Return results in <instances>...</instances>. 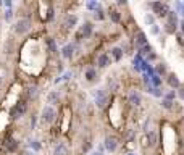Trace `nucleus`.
I'll use <instances>...</instances> for the list:
<instances>
[{
	"mask_svg": "<svg viewBox=\"0 0 184 155\" xmlns=\"http://www.w3.org/2000/svg\"><path fill=\"white\" fill-rule=\"evenodd\" d=\"M31 26H32V23H31L29 18H20L13 24V31L16 34H20V36H23V34H26V32L31 31Z\"/></svg>",
	"mask_w": 184,
	"mask_h": 155,
	"instance_id": "obj_1",
	"label": "nucleus"
},
{
	"mask_svg": "<svg viewBox=\"0 0 184 155\" xmlns=\"http://www.w3.org/2000/svg\"><path fill=\"white\" fill-rule=\"evenodd\" d=\"M55 118H57V112H55V108L53 107H44V110L41 113V121L45 123V124H50V123H53L55 121Z\"/></svg>",
	"mask_w": 184,
	"mask_h": 155,
	"instance_id": "obj_2",
	"label": "nucleus"
},
{
	"mask_svg": "<svg viewBox=\"0 0 184 155\" xmlns=\"http://www.w3.org/2000/svg\"><path fill=\"white\" fill-rule=\"evenodd\" d=\"M26 110H28V103L21 100V102H18V103H16V105H15L13 108H11L10 116L13 118V120H20V118L23 116V115L26 113Z\"/></svg>",
	"mask_w": 184,
	"mask_h": 155,
	"instance_id": "obj_3",
	"label": "nucleus"
},
{
	"mask_svg": "<svg viewBox=\"0 0 184 155\" xmlns=\"http://www.w3.org/2000/svg\"><path fill=\"white\" fill-rule=\"evenodd\" d=\"M149 7H150L155 13H157V16H160V18H165V16L168 15V11H170L168 5L162 3V2H150V3H149Z\"/></svg>",
	"mask_w": 184,
	"mask_h": 155,
	"instance_id": "obj_4",
	"label": "nucleus"
},
{
	"mask_svg": "<svg viewBox=\"0 0 184 155\" xmlns=\"http://www.w3.org/2000/svg\"><path fill=\"white\" fill-rule=\"evenodd\" d=\"M94 99H95V105L99 108H103L108 103V95L103 89H97L94 92Z\"/></svg>",
	"mask_w": 184,
	"mask_h": 155,
	"instance_id": "obj_5",
	"label": "nucleus"
},
{
	"mask_svg": "<svg viewBox=\"0 0 184 155\" xmlns=\"http://www.w3.org/2000/svg\"><path fill=\"white\" fill-rule=\"evenodd\" d=\"M166 18H168V23H166V31H168V32H175V29L178 28V15H176V11H168Z\"/></svg>",
	"mask_w": 184,
	"mask_h": 155,
	"instance_id": "obj_6",
	"label": "nucleus"
},
{
	"mask_svg": "<svg viewBox=\"0 0 184 155\" xmlns=\"http://www.w3.org/2000/svg\"><path fill=\"white\" fill-rule=\"evenodd\" d=\"M103 147H105L108 152H115V150H116V147H118L116 137H115V136H107L105 141H103Z\"/></svg>",
	"mask_w": 184,
	"mask_h": 155,
	"instance_id": "obj_7",
	"label": "nucleus"
},
{
	"mask_svg": "<svg viewBox=\"0 0 184 155\" xmlns=\"http://www.w3.org/2000/svg\"><path fill=\"white\" fill-rule=\"evenodd\" d=\"M76 24H78V16L76 15H66L65 18H63V26H65L66 29H73Z\"/></svg>",
	"mask_w": 184,
	"mask_h": 155,
	"instance_id": "obj_8",
	"label": "nucleus"
},
{
	"mask_svg": "<svg viewBox=\"0 0 184 155\" xmlns=\"http://www.w3.org/2000/svg\"><path fill=\"white\" fill-rule=\"evenodd\" d=\"M92 29H94V26L90 24V23H84L81 26V31H79L78 36L79 37H90L92 36Z\"/></svg>",
	"mask_w": 184,
	"mask_h": 155,
	"instance_id": "obj_9",
	"label": "nucleus"
},
{
	"mask_svg": "<svg viewBox=\"0 0 184 155\" xmlns=\"http://www.w3.org/2000/svg\"><path fill=\"white\" fill-rule=\"evenodd\" d=\"M61 55H63V58H66V60L73 58V55H74V44H66L65 47L61 49Z\"/></svg>",
	"mask_w": 184,
	"mask_h": 155,
	"instance_id": "obj_10",
	"label": "nucleus"
},
{
	"mask_svg": "<svg viewBox=\"0 0 184 155\" xmlns=\"http://www.w3.org/2000/svg\"><path fill=\"white\" fill-rule=\"evenodd\" d=\"M168 84H170L171 89H178L181 86V81H179V78H178L175 73H171L170 76H168Z\"/></svg>",
	"mask_w": 184,
	"mask_h": 155,
	"instance_id": "obj_11",
	"label": "nucleus"
},
{
	"mask_svg": "<svg viewBox=\"0 0 184 155\" xmlns=\"http://www.w3.org/2000/svg\"><path fill=\"white\" fill-rule=\"evenodd\" d=\"M134 41H136V45H139V47H144V45L149 44V42H147V36H145L142 31L136 34V39H134Z\"/></svg>",
	"mask_w": 184,
	"mask_h": 155,
	"instance_id": "obj_12",
	"label": "nucleus"
},
{
	"mask_svg": "<svg viewBox=\"0 0 184 155\" xmlns=\"http://www.w3.org/2000/svg\"><path fill=\"white\" fill-rule=\"evenodd\" d=\"M97 65H99L100 68H107L108 65H110V58H108L107 54H100L99 58H97Z\"/></svg>",
	"mask_w": 184,
	"mask_h": 155,
	"instance_id": "obj_13",
	"label": "nucleus"
},
{
	"mask_svg": "<svg viewBox=\"0 0 184 155\" xmlns=\"http://www.w3.org/2000/svg\"><path fill=\"white\" fill-rule=\"evenodd\" d=\"M53 155H70V150L65 144H58L53 149Z\"/></svg>",
	"mask_w": 184,
	"mask_h": 155,
	"instance_id": "obj_14",
	"label": "nucleus"
},
{
	"mask_svg": "<svg viewBox=\"0 0 184 155\" xmlns=\"http://www.w3.org/2000/svg\"><path fill=\"white\" fill-rule=\"evenodd\" d=\"M84 78H86V81H89V83L95 81V78H97V71L94 70V68H87V70H86V73H84Z\"/></svg>",
	"mask_w": 184,
	"mask_h": 155,
	"instance_id": "obj_15",
	"label": "nucleus"
},
{
	"mask_svg": "<svg viewBox=\"0 0 184 155\" xmlns=\"http://www.w3.org/2000/svg\"><path fill=\"white\" fill-rule=\"evenodd\" d=\"M26 95H28V99H36V97L39 95V89H37V86H29V87L26 89Z\"/></svg>",
	"mask_w": 184,
	"mask_h": 155,
	"instance_id": "obj_16",
	"label": "nucleus"
},
{
	"mask_svg": "<svg viewBox=\"0 0 184 155\" xmlns=\"http://www.w3.org/2000/svg\"><path fill=\"white\" fill-rule=\"evenodd\" d=\"M45 42H47V47H49V50L52 52V54H57V52H58V49H57V44H55V39L47 37V39H45Z\"/></svg>",
	"mask_w": 184,
	"mask_h": 155,
	"instance_id": "obj_17",
	"label": "nucleus"
},
{
	"mask_svg": "<svg viewBox=\"0 0 184 155\" xmlns=\"http://www.w3.org/2000/svg\"><path fill=\"white\" fill-rule=\"evenodd\" d=\"M129 103L131 105H139L141 103V95L137 92H131L129 94Z\"/></svg>",
	"mask_w": 184,
	"mask_h": 155,
	"instance_id": "obj_18",
	"label": "nucleus"
},
{
	"mask_svg": "<svg viewBox=\"0 0 184 155\" xmlns=\"http://www.w3.org/2000/svg\"><path fill=\"white\" fill-rule=\"evenodd\" d=\"M112 55H113V58L116 60V61H120V60L123 58V49H120V47L112 49Z\"/></svg>",
	"mask_w": 184,
	"mask_h": 155,
	"instance_id": "obj_19",
	"label": "nucleus"
},
{
	"mask_svg": "<svg viewBox=\"0 0 184 155\" xmlns=\"http://www.w3.org/2000/svg\"><path fill=\"white\" fill-rule=\"evenodd\" d=\"M147 90L155 97H163V92L160 90V87H153V86H147Z\"/></svg>",
	"mask_w": 184,
	"mask_h": 155,
	"instance_id": "obj_20",
	"label": "nucleus"
},
{
	"mask_svg": "<svg viewBox=\"0 0 184 155\" xmlns=\"http://www.w3.org/2000/svg\"><path fill=\"white\" fill-rule=\"evenodd\" d=\"M16 149H18V142H16L15 139H8L7 141V150L8 152H15Z\"/></svg>",
	"mask_w": 184,
	"mask_h": 155,
	"instance_id": "obj_21",
	"label": "nucleus"
},
{
	"mask_svg": "<svg viewBox=\"0 0 184 155\" xmlns=\"http://www.w3.org/2000/svg\"><path fill=\"white\" fill-rule=\"evenodd\" d=\"M147 139H149V146H150V147H153L155 144H157V134H155L153 131H149Z\"/></svg>",
	"mask_w": 184,
	"mask_h": 155,
	"instance_id": "obj_22",
	"label": "nucleus"
},
{
	"mask_svg": "<svg viewBox=\"0 0 184 155\" xmlns=\"http://www.w3.org/2000/svg\"><path fill=\"white\" fill-rule=\"evenodd\" d=\"M58 99H60V95H58V92H50L49 95H47V100H49V103H58Z\"/></svg>",
	"mask_w": 184,
	"mask_h": 155,
	"instance_id": "obj_23",
	"label": "nucleus"
},
{
	"mask_svg": "<svg viewBox=\"0 0 184 155\" xmlns=\"http://www.w3.org/2000/svg\"><path fill=\"white\" fill-rule=\"evenodd\" d=\"M108 15H110V20H112L113 23H120V21H121V16H120V13H118L116 10H112Z\"/></svg>",
	"mask_w": 184,
	"mask_h": 155,
	"instance_id": "obj_24",
	"label": "nucleus"
},
{
	"mask_svg": "<svg viewBox=\"0 0 184 155\" xmlns=\"http://www.w3.org/2000/svg\"><path fill=\"white\" fill-rule=\"evenodd\" d=\"M150 84L153 86V87H160V86H162V79H160V76L153 74V76L150 78Z\"/></svg>",
	"mask_w": 184,
	"mask_h": 155,
	"instance_id": "obj_25",
	"label": "nucleus"
},
{
	"mask_svg": "<svg viewBox=\"0 0 184 155\" xmlns=\"http://www.w3.org/2000/svg\"><path fill=\"white\" fill-rule=\"evenodd\" d=\"M173 103H175V102L166 100V99H162V107L166 108V110H171V108H173Z\"/></svg>",
	"mask_w": 184,
	"mask_h": 155,
	"instance_id": "obj_26",
	"label": "nucleus"
},
{
	"mask_svg": "<svg viewBox=\"0 0 184 155\" xmlns=\"http://www.w3.org/2000/svg\"><path fill=\"white\" fill-rule=\"evenodd\" d=\"M29 147L32 150H41V144H39V141H36V139L29 141Z\"/></svg>",
	"mask_w": 184,
	"mask_h": 155,
	"instance_id": "obj_27",
	"label": "nucleus"
},
{
	"mask_svg": "<svg viewBox=\"0 0 184 155\" xmlns=\"http://www.w3.org/2000/svg\"><path fill=\"white\" fill-rule=\"evenodd\" d=\"M70 78H71V73H70V71H66L65 74H63V76H60L58 79H55V83L58 84L60 81H68V79H70Z\"/></svg>",
	"mask_w": 184,
	"mask_h": 155,
	"instance_id": "obj_28",
	"label": "nucleus"
},
{
	"mask_svg": "<svg viewBox=\"0 0 184 155\" xmlns=\"http://www.w3.org/2000/svg\"><path fill=\"white\" fill-rule=\"evenodd\" d=\"M145 24H150V26H153L155 24V16L153 15H145Z\"/></svg>",
	"mask_w": 184,
	"mask_h": 155,
	"instance_id": "obj_29",
	"label": "nucleus"
},
{
	"mask_svg": "<svg viewBox=\"0 0 184 155\" xmlns=\"http://www.w3.org/2000/svg\"><path fill=\"white\" fill-rule=\"evenodd\" d=\"M166 73V66L165 63H160V65L157 66V76H160V74H165Z\"/></svg>",
	"mask_w": 184,
	"mask_h": 155,
	"instance_id": "obj_30",
	"label": "nucleus"
},
{
	"mask_svg": "<svg viewBox=\"0 0 184 155\" xmlns=\"http://www.w3.org/2000/svg\"><path fill=\"white\" fill-rule=\"evenodd\" d=\"M150 52H152L150 44H147V45H144V47H141V55H142V54H150Z\"/></svg>",
	"mask_w": 184,
	"mask_h": 155,
	"instance_id": "obj_31",
	"label": "nucleus"
},
{
	"mask_svg": "<svg viewBox=\"0 0 184 155\" xmlns=\"http://www.w3.org/2000/svg\"><path fill=\"white\" fill-rule=\"evenodd\" d=\"M87 8L89 10H97V8H100V5L97 3V2H89L87 3Z\"/></svg>",
	"mask_w": 184,
	"mask_h": 155,
	"instance_id": "obj_32",
	"label": "nucleus"
},
{
	"mask_svg": "<svg viewBox=\"0 0 184 155\" xmlns=\"http://www.w3.org/2000/svg\"><path fill=\"white\" fill-rule=\"evenodd\" d=\"M175 97H176L175 90H171V92H168V94H166V95L163 97V99H166V100H171V102H173V100H175Z\"/></svg>",
	"mask_w": 184,
	"mask_h": 155,
	"instance_id": "obj_33",
	"label": "nucleus"
},
{
	"mask_svg": "<svg viewBox=\"0 0 184 155\" xmlns=\"http://www.w3.org/2000/svg\"><path fill=\"white\" fill-rule=\"evenodd\" d=\"M107 84H108V87H110L112 90H116V83H115V79H112V78H110Z\"/></svg>",
	"mask_w": 184,
	"mask_h": 155,
	"instance_id": "obj_34",
	"label": "nucleus"
},
{
	"mask_svg": "<svg viewBox=\"0 0 184 155\" xmlns=\"http://www.w3.org/2000/svg\"><path fill=\"white\" fill-rule=\"evenodd\" d=\"M103 16H105V15H103V11H102L100 8H97V10H95V18H97V20H103Z\"/></svg>",
	"mask_w": 184,
	"mask_h": 155,
	"instance_id": "obj_35",
	"label": "nucleus"
},
{
	"mask_svg": "<svg viewBox=\"0 0 184 155\" xmlns=\"http://www.w3.org/2000/svg\"><path fill=\"white\" fill-rule=\"evenodd\" d=\"M47 21H50V20H53V16H55V11H53V8H49V11H47Z\"/></svg>",
	"mask_w": 184,
	"mask_h": 155,
	"instance_id": "obj_36",
	"label": "nucleus"
},
{
	"mask_svg": "<svg viewBox=\"0 0 184 155\" xmlns=\"http://www.w3.org/2000/svg\"><path fill=\"white\" fill-rule=\"evenodd\" d=\"M150 32H152V34H158V32H160V28H158L157 24H153L152 29H150Z\"/></svg>",
	"mask_w": 184,
	"mask_h": 155,
	"instance_id": "obj_37",
	"label": "nucleus"
},
{
	"mask_svg": "<svg viewBox=\"0 0 184 155\" xmlns=\"http://www.w3.org/2000/svg\"><path fill=\"white\" fill-rule=\"evenodd\" d=\"M11 13H13V11H11L10 8H8L7 11H5V20H7V21H10V18H11Z\"/></svg>",
	"mask_w": 184,
	"mask_h": 155,
	"instance_id": "obj_38",
	"label": "nucleus"
},
{
	"mask_svg": "<svg viewBox=\"0 0 184 155\" xmlns=\"http://www.w3.org/2000/svg\"><path fill=\"white\" fill-rule=\"evenodd\" d=\"M178 89H179V92H178V94H179V97H181V99L184 100V87H182V86H179Z\"/></svg>",
	"mask_w": 184,
	"mask_h": 155,
	"instance_id": "obj_39",
	"label": "nucleus"
},
{
	"mask_svg": "<svg viewBox=\"0 0 184 155\" xmlns=\"http://www.w3.org/2000/svg\"><path fill=\"white\" fill-rule=\"evenodd\" d=\"M34 126H36V116L31 118V128H34Z\"/></svg>",
	"mask_w": 184,
	"mask_h": 155,
	"instance_id": "obj_40",
	"label": "nucleus"
},
{
	"mask_svg": "<svg viewBox=\"0 0 184 155\" xmlns=\"http://www.w3.org/2000/svg\"><path fill=\"white\" fill-rule=\"evenodd\" d=\"M179 26H181V29H182V32H184V21H181V23H179Z\"/></svg>",
	"mask_w": 184,
	"mask_h": 155,
	"instance_id": "obj_41",
	"label": "nucleus"
},
{
	"mask_svg": "<svg viewBox=\"0 0 184 155\" xmlns=\"http://www.w3.org/2000/svg\"><path fill=\"white\" fill-rule=\"evenodd\" d=\"M92 155H102V152H100V150H97V152H94Z\"/></svg>",
	"mask_w": 184,
	"mask_h": 155,
	"instance_id": "obj_42",
	"label": "nucleus"
},
{
	"mask_svg": "<svg viewBox=\"0 0 184 155\" xmlns=\"http://www.w3.org/2000/svg\"><path fill=\"white\" fill-rule=\"evenodd\" d=\"M24 155H32V153H31V152H26V153H24Z\"/></svg>",
	"mask_w": 184,
	"mask_h": 155,
	"instance_id": "obj_43",
	"label": "nucleus"
},
{
	"mask_svg": "<svg viewBox=\"0 0 184 155\" xmlns=\"http://www.w3.org/2000/svg\"><path fill=\"white\" fill-rule=\"evenodd\" d=\"M0 86H2V76H0Z\"/></svg>",
	"mask_w": 184,
	"mask_h": 155,
	"instance_id": "obj_44",
	"label": "nucleus"
},
{
	"mask_svg": "<svg viewBox=\"0 0 184 155\" xmlns=\"http://www.w3.org/2000/svg\"><path fill=\"white\" fill-rule=\"evenodd\" d=\"M128 155H134V153H128Z\"/></svg>",
	"mask_w": 184,
	"mask_h": 155,
	"instance_id": "obj_45",
	"label": "nucleus"
},
{
	"mask_svg": "<svg viewBox=\"0 0 184 155\" xmlns=\"http://www.w3.org/2000/svg\"><path fill=\"white\" fill-rule=\"evenodd\" d=\"M182 7H184V5H182Z\"/></svg>",
	"mask_w": 184,
	"mask_h": 155,
	"instance_id": "obj_46",
	"label": "nucleus"
},
{
	"mask_svg": "<svg viewBox=\"0 0 184 155\" xmlns=\"http://www.w3.org/2000/svg\"><path fill=\"white\" fill-rule=\"evenodd\" d=\"M182 15H184V13H182Z\"/></svg>",
	"mask_w": 184,
	"mask_h": 155,
	"instance_id": "obj_47",
	"label": "nucleus"
}]
</instances>
